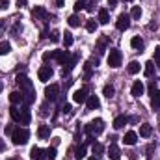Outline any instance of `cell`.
I'll return each instance as SVG.
<instances>
[{"instance_id": "obj_1", "label": "cell", "mask_w": 160, "mask_h": 160, "mask_svg": "<svg viewBox=\"0 0 160 160\" xmlns=\"http://www.w3.org/2000/svg\"><path fill=\"white\" fill-rule=\"evenodd\" d=\"M102 130H104V121L101 119V118H99V119H93L91 123L86 125V134L91 136V138H93V136H99Z\"/></svg>"}, {"instance_id": "obj_2", "label": "cell", "mask_w": 160, "mask_h": 160, "mask_svg": "<svg viewBox=\"0 0 160 160\" xmlns=\"http://www.w3.org/2000/svg\"><path fill=\"white\" fill-rule=\"evenodd\" d=\"M28 138H30L28 128H15V132L11 134V142H13V145H24V143L28 142Z\"/></svg>"}, {"instance_id": "obj_3", "label": "cell", "mask_w": 160, "mask_h": 160, "mask_svg": "<svg viewBox=\"0 0 160 160\" xmlns=\"http://www.w3.org/2000/svg\"><path fill=\"white\" fill-rule=\"evenodd\" d=\"M121 60H123L121 50H118V48H110V52H108V65L116 69V67L121 65Z\"/></svg>"}, {"instance_id": "obj_4", "label": "cell", "mask_w": 160, "mask_h": 160, "mask_svg": "<svg viewBox=\"0 0 160 160\" xmlns=\"http://www.w3.org/2000/svg\"><path fill=\"white\" fill-rule=\"evenodd\" d=\"M69 58H71L69 50H52V60H56L60 65H65Z\"/></svg>"}, {"instance_id": "obj_5", "label": "cell", "mask_w": 160, "mask_h": 160, "mask_svg": "<svg viewBox=\"0 0 160 160\" xmlns=\"http://www.w3.org/2000/svg\"><path fill=\"white\" fill-rule=\"evenodd\" d=\"M116 26H118V30H121V32L128 30V28H130V15L121 13L119 17H118V21H116Z\"/></svg>"}, {"instance_id": "obj_6", "label": "cell", "mask_w": 160, "mask_h": 160, "mask_svg": "<svg viewBox=\"0 0 160 160\" xmlns=\"http://www.w3.org/2000/svg\"><path fill=\"white\" fill-rule=\"evenodd\" d=\"M58 93H60V86H58V84H50V86H47V89H45L47 101H56V99H58Z\"/></svg>"}, {"instance_id": "obj_7", "label": "cell", "mask_w": 160, "mask_h": 160, "mask_svg": "<svg viewBox=\"0 0 160 160\" xmlns=\"http://www.w3.org/2000/svg\"><path fill=\"white\" fill-rule=\"evenodd\" d=\"M52 75H54V71H52L50 65H43V67H39V71H38V77H39L41 82H48Z\"/></svg>"}, {"instance_id": "obj_8", "label": "cell", "mask_w": 160, "mask_h": 160, "mask_svg": "<svg viewBox=\"0 0 160 160\" xmlns=\"http://www.w3.org/2000/svg\"><path fill=\"white\" fill-rule=\"evenodd\" d=\"M32 15H34L36 21H47V19H48V11H47L43 6H36L34 11H32Z\"/></svg>"}, {"instance_id": "obj_9", "label": "cell", "mask_w": 160, "mask_h": 160, "mask_svg": "<svg viewBox=\"0 0 160 160\" xmlns=\"http://www.w3.org/2000/svg\"><path fill=\"white\" fill-rule=\"evenodd\" d=\"M86 106H88V110H97V108L101 106L99 97H97V95H88V99H86Z\"/></svg>"}, {"instance_id": "obj_10", "label": "cell", "mask_w": 160, "mask_h": 160, "mask_svg": "<svg viewBox=\"0 0 160 160\" xmlns=\"http://www.w3.org/2000/svg\"><path fill=\"white\" fill-rule=\"evenodd\" d=\"M86 99H88V89H86V88L77 89V91L73 93V101H75V102H78V104L86 102Z\"/></svg>"}, {"instance_id": "obj_11", "label": "cell", "mask_w": 160, "mask_h": 160, "mask_svg": "<svg viewBox=\"0 0 160 160\" xmlns=\"http://www.w3.org/2000/svg\"><path fill=\"white\" fill-rule=\"evenodd\" d=\"M32 119V114H30V110H28V106L24 104L22 108H21V119H19V125H28Z\"/></svg>"}, {"instance_id": "obj_12", "label": "cell", "mask_w": 160, "mask_h": 160, "mask_svg": "<svg viewBox=\"0 0 160 160\" xmlns=\"http://www.w3.org/2000/svg\"><path fill=\"white\" fill-rule=\"evenodd\" d=\"M143 89H145V88H143V82H142V80H136V82L132 84L130 93H132L134 97H142V95H143Z\"/></svg>"}, {"instance_id": "obj_13", "label": "cell", "mask_w": 160, "mask_h": 160, "mask_svg": "<svg viewBox=\"0 0 160 160\" xmlns=\"http://www.w3.org/2000/svg\"><path fill=\"white\" fill-rule=\"evenodd\" d=\"M108 157H110L112 160H119L121 158V151H119V147L116 145V142L110 143V147H108Z\"/></svg>"}, {"instance_id": "obj_14", "label": "cell", "mask_w": 160, "mask_h": 160, "mask_svg": "<svg viewBox=\"0 0 160 160\" xmlns=\"http://www.w3.org/2000/svg\"><path fill=\"white\" fill-rule=\"evenodd\" d=\"M77 62H78V56H71V58L67 60V63L63 65V75H67V73H71V71H73V67L77 65Z\"/></svg>"}, {"instance_id": "obj_15", "label": "cell", "mask_w": 160, "mask_h": 160, "mask_svg": "<svg viewBox=\"0 0 160 160\" xmlns=\"http://www.w3.org/2000/svg\"><path fill=\"white\" fill-rule=\"evenodd\" d=\"M123 142H125L127 145H134V143L138 142V134H136L134 130H128V132L125 134V138H123Z\"/></svg>"}, {"instance_id": "obj_16", "label": "cell", "mask_w": 160, "mask_h": 160, "mask_svg": "<svg viewBox=\"0 0 160 160\" xmlns=\"http://www.w3.org/2000/svg\"><path fill=\"white\" fill-rule=\"evenodd\" d=\"M30 157L34 160H45L47 158V155H45V151L39 149V147H32V151H30Z\"/></svg>"}, {"instance_id": "obj_17", "label": "cell", "mask_w": 160, "mask_h": 160, "mask_svg": "<svg viewBox=\"0 0 160 160\" xmlns=\"http://www.w3.org/2000/svg\"><path fill=\"white\" fill-rule=\"evenodd\" d=\"M108 22H110L108 9H106V8H101V9H99V24H108Z\"/></svg>"}, {"instance_id": "obj_18", "label": "cell", "mask_w": 160, "mask_h": 160, "mask_svg": "<svg viewBox=\"0 0 160 160\" xmlns=\"http://www.w3.org/2000/svg\"><path fill=\"white\" fill-rule=\"evenodd\" d=\"M38 136H39V140H47V138L50 136V127H48V125H39Z\"/></svg>"}, {"instance_id": "obj_19", "label": "cell", "mask_w": 160, "mask_h": 160, "mask_svg": "<svg viewBox=\"0 0 160 160\" xmlns=\"http://www.w3.org/2000/svg\"><path fill=\"white\" fill-rule=\"evenodd\" d=\"M151 132H153V127H151L149 123L140 125V136H142V138H149V136H151Z\"/></svg>"}, {"instance_id": "obj_20", "label": "cell", "mask_w": 160, "mask_h": 160, "mask_svg": "<svg viewBox=\"0 0 160 160\" xmlns=\"http://www.w3.org/2000/svg\"><path fill=\"white\" fill-rule=\"evenodd\" d=\"M127 123H128V118H127V116H118V118L114 119V128L119 130V128H123Z\"/></svg>"}, {"instance_id": "obj_21", "label": "cell", "mask_w": 160, "mask_h": 160, "mask_svg": "<svg viewBox=\"0 0 160 160\" xmlns=\"http://www.w3.org/2000/svg\"><path fill=\"white\" fill-rule=\"evenodd\" d=\"M151 95H153V97H151V108H153V110H158L160 108V91L157 89V91H153Z\"/></svg>"}, {"instance_id": "obj_22", "label": "cell", "mask_w": 160, "mask_h": 160, "mask_svg": "<svg viewBox=\"0 0 160 160\" xmlns=\"http://www.w3.org/2000/svg\"><path fill=\"white\" fill-rule=\"evenodd\" d=\"M9 101L17 106V104H22V93L21 91H11L9 93Z\"/></svg>"}, {"instance_id": "obj_23", "label": "cell", "mask_w": 160, "mask_h": 160, "mask_svg": "<svg viewBox=\"0 0 160 160\" xmlns=\"http://www.w3.org/2000/svg\"><path fill=\"white\" fill-rule=\"evenodd\" d=\"M91 153H93L95 157L102 155V153H104V145H102V143H99V142H93V143H91Z\"/></svg>"}, {"instance_id": "obj_24", "label": "cell", "mask_w": 160, "mask_h": 160, "mask_svg": "<svg viewBox=\"0 0 160 160\" xmlns=\"http://www.w3.org/2000/svg\"><path fill=\"white\" fill-rule=\"evenodd\" d=\"M130 45H132V48H136V50H142V48H143V39H142L140 36H134V38L130 39Z\"/></svg>"}, {"instance_id": "obj_25", "label": "cell", "mask_w": 160, "mask_h": 160, "mask_svg": "<svg viewBox=\"0 0 160 160\" xmlns=\"http://www.w3.org/2000/svg\"><path fill=\"white\" fill-rule=\"evenodd\" d=\"M9 116H11V119L15 121V123H19V119H21V108H17L15 104L9 108Z\"/></svg>"}, {"instance_id": "obj_26", "label": "cell", "mask_w": 160, "mask_h": 160, "mask_svg": "<svg viewBox=\"0 0 160 160\" xmlns=\"http://www.w3.org/2000/svg\"><path fill=\"white\" fill-rule=\"evenodd\" d=\"M97 28H99V22H97L95 19H88V21H86V30H88V32H91V34H93Z\"/></svg>"}, {"instance_id": "obj_27", "label": "cell", "mask_w": 160, "mask_h": 160, "mask_svg": "<svg viewBox=\"0 0 160 160\" xmlns=\"http://www.w3.org/2000/svg\"><path fill=\"white\" fill-rule=\"evenodd\" d=\"M140 63L138 62H130L128 65H127V71H128V75H136V73H140Z\"/></svg>"}, {"instance_id": "obj_28", "label": "cell", "mask_w": 160, "mask_h": 160, "mask_svg": "<svg viewBox=\"0 0 160 160\" xmlns=\"http://www.w3.org/2000/svg\"><path fill=\"white\" fill-rule=\"evenodd\" d=\"M11 52V45L8 41H0V56H6Z\"/></svg>"}, {"instance_id": "obj_29", "label": "cell", "mask_w": 160, "mask_h": 160, "mask_svg": "<svg viewBox=\"0 0 160 160\" xmlns=\"http://www.w3.org/2000/svg\"><path fill=\"white\" fill-rule=\"evenodd\" d=\"M102 93H104V97H114V93H116V89H114V86L112 84H106L104 88H102Z\"/></svg>"}, {"instance_id": "obj_30", "label": "cell", "mask_w": 160, "mask_h": 160, "mask_svg": "<svg viewBox=\"0 0 160 160\" xmlns=\"http://www.w3.org/2000/svg\"><path fill=\"white\" fill-rule=\"evenodd\" d=\"M142 17V8L140 6H132V11H130V19H140Z\"/></svg>"}, {"instance_id": "obj_31", "label": "cell", "mask_w": 160, "mask_h": 160, "mask_svg": "<svg viewBox=\"0 0 160 160\" xmlns=\"http://www.w3.org/2000/svg\"><path fill=\"white\" fill-rule=\"evenodd\" d=\"M143 73H145V77H153V75H155V63H153V62H147Z\"/></svg>"}, {"instance_id": "obj_32", "label": "cell", "mask_w": 160, "mask_h": 160, "mask_svg": "<svg viewBox=\"0 0 160 160\" xmlns=\"http://www.w3.org/2000/svg\"><path fill=\"white\" fill-rule=\"evenodd\" d=\"M84 157H86V145H78L77 151H75V158L80 160V158H84Z\"/></svg>"}, {"instance_id": "obj_33", "label": "cell", "mask_w": 160, "mask_h": 160, "mask_svg": "<svg viewBox=\"0 0 160 160\" xmlns=\"http://www.w3.org/2000/svg\"><path fill=\"white\" fill-rule=\"evenodd\" d=\"M67 22H69V26H71V28H78V26H80V19L77 17V15H71V17L67 19Z\"/></svg>"}, {"instance_id": "obj_34", "label": "cell", "mask_w": 160, "mask_h": 160, "mask_svg": "<svg viewBox=\"0 0 160 160\" xmlns=\"http://www.w3.org/2000/svg\"><path fill=\"white\" fill-rule=\"evenodd\" d=\"M73 34H71V32H65V34H63V45H65V47H71V45H73Z\"/></svg>"}, {"instance_id": "obj_35", "label": "cell", "mask_w": 160, "mask_h": 160, "mask_svg": "<svg viewBox=\"0 0 160 160\" xmlns=\"http://www.w3.org/2000/svg\"><path fill=\"white\" fill-rule=\"evenodd\" d=\"M45 155H47V158L54 160L56 157H58V153H56V147H54V145H52V147H48V149L45 151Z\"/></svg>"}, {"instance_id": "obj_36", "label": "cell", "mask_w": 160, "mask_h": 160, "mask_svg": "<svg viewBox=\"0 0 160 160\" xmlns=\"http://www.w3.org/2000/svg\"><path fill=\"white\" fill-rule=\"evenodd\" d=\"M108 43V36H102L101 39H99V54H102L104 52V45Z\"/></svg>"}, {"instance_id": "obj_37", "label": "cell", "mask_w": 160, "mask_h": 160, "mask_svg": "<svg viewBox=\"0 0 160 160\" xmlns=\"http://www.w3.org/2000/svg\"><path fill=\"white\" fill-rule=\"evenodd\" d=\"M153 151H155V145H147V147H145V158L147 160L153 158Z\"/></svg>"}, {"instance_id": "obj_38", "label": "cell", "mask_w": 160, "mask_h": 160, "mask_svg": "<svg viewBox=\"0 0 160 160\" xmlns=\"http://www.w3.org/2000/svg\"><path fill=\"white\" fill-rule=\"evenodd\" d=\"M48 38H50V41H54V43H58V41H60V34H58V32H56V30H52V32H50V36H48Z\"/></svg>"}, {"instance_id": "obj_39", "label": "cell", "mask_w": 160, "mask_h": 160, "mask_svg": "<svg viewBox=\"0 0 160 160\" xmlns=\"http://www.w3.org/2000/svg\"><path fill=\"white\" fill-rule=\"evenodd\" d=\"M4 132H6V134H9V136H11V134H13V132H15V125H6V128H4Z\"/></svg>"}, {"instance_id": "obj_40", "label": "cell", "mask_w": 160, "mask_h": 160, "mask_svg": "<svg viewBox=\"0 0 160 160\" xmlns=\"http://www.w3.org/2000/svg\"><path fill=\"white\" fill-rule=\"evenodd\" d=\"M155 63H157V65H160V47H157V48H155Z\"/></svg>"}, {"instance_id": "obj_41", "label": "cell", "mask_w": 160, "mask_h": 160, "mask_svg": "<svg viewBox=\"0 0 160 160\" xmlns=\"http://www.w3.org/2000/svg\"><path fill=\"white\" fill-rule=\"evenodd\" d=\"M41 116H48V102H45L41 106Z\"/></svg>"}, {"instance_id": "obj_42", "label": "cell", "mask_w": 160, "mask_h": 160, "mask_svg": "<svg viewBox=\"0 0 160 160\" xmlns=\"http://www.w3.org/2000/svg\"><path fill=\"white\" fill-rule=\"evenodd\" d=\"M84 8H86V6H84V2H82V0H78V2L75 4V11H80V9H84Z\"/></svg>"}, {"instance_id": "obj_43", "label": "cell", "mask_w": 160, "mask_h": 160, "mask_svg": "<svg viewBox=\"0 0 160 160\" xmlns=\"http://www.w3.org/2000/svg\"><path fill=\"white\" fill-rule=\"evenodd\" d=\"M22 26H21V22H15V26H13V30H11V34H17L19 30H21Z\"/></svg>"}, {"instance_id": "obj_44", "label": "cell", "mask_w": 160, "mask_h": 160, "mask_svg": "<svg viewBox=\"0 0 160 160\" xmlns=\"http://www.w3.org/2000/svg\"><path fill=\"white\" fill-rule=\"evenodd\" d=\"M43 60H45V62L52 60V50H50V52H45V54H43Z\"/></svg>"}, {"instance_id": "obj_45", "label": "cell", "mask_w": 160, "mask_h": 160, "mask_svg": "<svg viewBox=\"0 0 160 160\" xmlns=\"http://www.w3.org/2000/svg\"><path fill=\"white\" fill-rule=\"evenodd\" d=\"M8 6H9V0H0V8L2 9H8Z\"/></svg>"}, {"instance_id": "obj_46", "label": "cell", "mask_w": 160, "mask_h": 160, "mask_svg": "<svg viewBox=\"0 0 160 160\" xmlns=\"http://www.w3.org/2000/svg\"><path fill=\"white\" fill-rule=\"evenodd\" d=\"M63 114H71V104H63Z\"/></svg>"}, {"instance_id": "obj_47", "label": "cell", "mask_w": 160, "mask_h": 160, "mask_svg": "<svg viewBox=\"0 0 160 160\" xmlns=\"http://www.w3.org/2000/svg\"><path fill=\"white\" fill-rule=\"evenodd\" d=\"M28 0H17V8H24Z\"/></svg>"}, {"instance_id": "obj_48", "label": "cell", "mask_w": 160, "mask_h": 160, "mask_svg": "<svg viewBox=\"0 0 160 160\" xmlns=\"http://www.w3.org/2000/svg\"><path fill=\"white\" fill-rule=\"evenodd\" d=\"M56 6H58V8H63V6H65V0H56Z\"/></svg>"}, {"instance_id": "obj_49", "label": "cell", "mask_w": 160, "mask_h": 160, "mask_svg": "<svg viewBox=\"0 0 160 160\" xmlns=\"http://www.w3.org/2000/svg\"><path fill=\"white\" fill-rule=\"evenodd\" d=\"M116 4H118V0H108V6H110V8H114Z\"/></svg>"}, {"instance_id": "obj_50", "label": "cell", "mask_w": 160, "mask_h": 160, "mask_svg": "<svg viewBox=\"0 0 160 160\" xmlns=\"http://www.w3.org/2000/svg\"><path fill=\"white\" fill-rule=\"evenodd\" d=\"M4 149H6V143H4V140H0V153H2Z\"/></svg>"}, {"instance_id": "obj_51", "label": "cell", "mask_w": 160, "mask_h": 160, "mask_svg": "<svg viewBox=\"0 0 160 160\" xmlns=\"http://www.w3.org/2000/svg\"><path fill=\"white\" fill-rule=\"evenodd\" d=\"M58 143H60V138H54V140H52V145H54V147H56V145H58Z\"/></svg>"}, {"instance_id": "obj_52", "label": "cell", "mask_w": 160, "mask_h": 160, "mask_svg": "<svg viewBox=\"0 0 160 160\" xmlns=\"http://www.w3.org/2000/svg\"><path fill=\"white\" fill-rule=\"evenodd\" d=\"M88 160H99V157H95V155H93V157H89Z\"/></svg>"}, {"instance_id": "obj_53", "label": "cell", "mask_w": 160, "mask_h": 160, "mask_svg": "<svg viewBox=\"0 0 160 160\" xmlns=\"http://www.w3.org/2000/svg\"><path fill=\"white\" fill-rule=\"evenodd\" d=\"M2 88H4V84H2V82H0V91H2Z\"/></svg>"}, {"instance_id": "obj_54", "label": "cell", "mask_w": 160, "mask_h": 160, "mask_svg": "<svg viewBox=\"0 0 160 160\" xmlns=\"http://www.w3.org/2000/svg\"><path fill=\"white\" fill-rule=\"evenodd\" d=\"M125 2H132V0H125Z\"/></svg>"}, {"instance_id": "obj_55", "label": "cell", "mask_w": 160, "mask_h": 160, "mask_svg": "<svg viewBox=\"0 0 160 160\" xmlns=\"http://www.w3.org/2000/svg\"><path fill=\"white\" fill-rule=\"evenodd\" d=\"M9 160H15V158H9Z\"/></svg>"}, {"instance_id": "obj_56", "label": "cell", "mask_w": 160, "mask_h": 160, "mask_svg": "<svg viewBox=\"0 0 160 160\" xmlns=\"http://www.w3.org/2000/svg\"><path fill=\"white\" fill-rule=\"evenodd\" d=\"M82 2H84V0H82Z\"/></svg>"}]
</instances>
